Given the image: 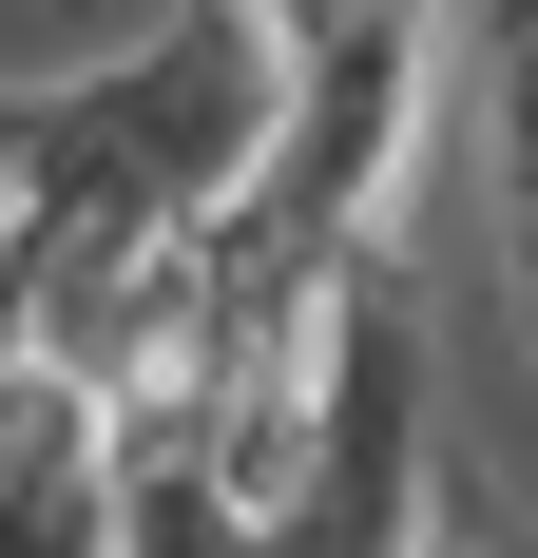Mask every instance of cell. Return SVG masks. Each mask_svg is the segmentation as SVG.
I'll list each match as a JSON object with an SVG mask.
<instances>
[{
	"instance_id": "277c9868",
	"label": "cell",
	"mask_w": 538,
	"mask_h": 558,
	"mask_svg": "<svg viewBox=\"0 0 538 558\" xmlns=\"http://www.w3.org/2000/svg\"><path fill=\"white\" fill-rule=\"evenodd\" d=\"M404 558H500V539H462V520H424V539H404Z\"/></svg>"
},
{
	"instance_id": "3957f363",
	"label": "cell",
	"mask_w": 538,
	"mask_h": 558,
	"mask_svg": "<svg viewBox=\"0 0 538 558\" xmlns=\"http://www.w3.org/2000/svg\"><path fill=\"white\" fill-rule=\"evenodd\" d=\"M481 77H500V251H538V20H500Z\"/></svg>"
},
{
	"instance_id": "7a4b0ae2",
	"label": "cell",
	"mask_w": 538,
	"mask_h": 558,
	"mask_svg": "<svg viewBox=\"0 0 538 558\" xmlns=\"http://www.w3.org/2000/svg\"><path fill=\"white\" fill-rule=\"evenodd\" d=\"M442 520V347H424V289L384 251L346 289V366H327V424H308V482L269 501V558H404Z\"/></svg>"
},
{
	"instance_id": "6da1fadb",
	"label": "cell",
	"mask_w": 538,
	"mask_h": 558,
	"mask_svg": "<svg viewBox=\"0 0 538 558\" xmlns=\"http://www.w3.org/2000/svg\"><path fill=\"white\" fill-rule=\"evenodd\" d=\"M289 58H308V20H250V0H231V20H173V39L97 58V77H39L0 289L212 251V213L269 173V135H289Z\"/></svg>"
}]
</instances>
